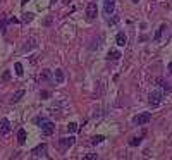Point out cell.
<instances>
[{"mask_svg":"<svg viewBox=\"0 0 172 160\" xmlns=\"http://www.w3.org/2000/svg\"><path fill=\"white\" fill-rule=\"evenodd\" d=\"M115 41H117V45H119V47H126V43H127L126 33H124V31H119V33H117V36H115Z\"/></svg>","mask_w":172,"mask_h":160,"instance_id":"9c48e42d","label":"cell"},{"mask_svg":"<svg viewBox=\"0 0 172 160\" xmlns=\"http://www.w3.org/2000/svg\"><path fill=\"white\" fill-rule=\"evenodd\" d=\"M141 141H143V136H139V138H138V136H134V138L129 139V145H131V146H138V145H141Z\"/></svg>","mask_w":172,"mask_h":160,"instance_id":"2e32d148","label":"cell"},{"mask_svg":"<svg viewBox=\"0 0 172 160\" xmlns=\"http://www.w3.org/2000/svg\"><path fill=\"white\" fill-rule=\"evenodd\" d=\"M67 131H69V133H76V131H78V124H76V122H69L67 124Z\"/></svg>","mask_w":172,"mask_h":160,"instance_id":"d6986e66","label":"cell"},{"mask_svg":"<svg viewBox=\"0 0 172 160\" xmlns=\"http://www.w3.org/2000/svg\"><path fill=\"white\" fill-rule=\"evenodd\" d=\"M97 14H98L97 4H95V2H90V4H88V7H86V17L90 19V21H93V19L97 17Z\"/></svg>","mask_w":172,"mask_h":160,"instance_id":"277c9868","label":"cell"},{"mask_svg":"<svg viewBox=\"0 0 172 160\" xmlns=\"http://www.w3.org/2000/svg\"><path fill=\"white\" fill-rule=\"evenodd\" d=\"M28 2H29V0H23V2H21V4H23V5H26Z\"/></svg>","mask_w":172,"mask_h":160,"instance_id":"4316f807","label":"cell"},{"mask_svg":"<svg viewBox=\"0 0 172 160\" xmlns=\"http://www.w3.org/2000/svg\"><path fill=\"white\" fill-rule=\"evenodd\" d=\"M9 131H11V122H9V119H2L0 121V134H9Z\"/></svg>","mask_w":172,"mask_h":160,"instance_id":"ba28073f","label":"cell"},{"mask_svg":"<svg viewBox=\"0 0 172 160\" xmlns=\"http://www.w3.org/2000/svg\"><path fill=\"white\" fill-rule=\"evenodd\" d=\"M29 21H33V14L28 12V14H24V22H29Z\"/></svg>","mask_w":172,"mask_h":160,"instance_id":"7402d4cb","label":"cell"},{"mask_svg":"<svg viewBox=\"0 0 172 160\" xmlns=\"http://www.w3.org/2000/svg\"><path fill=\"white\" fill-rule=\"evenodd\" d=\"M17 141H19V145H24V143H26V131L24 129L17 131Z\"/></svg>","mask_w":172,"mask_h":160,"instance_id":"5bb4252c","label":"cell"},{"mask_svg":"<svg viewBox=\"0 0 172 160\" xmlns=\"http://www.w3.org/2000/svg\"><path fill=\"white\" fill-rule=\"evenodd\" d=\"M55 2H57V0H52V4H55Z\"/></svg>","mask_w":172,"mask_h":160,"instance_id":"83f0119b","label":"cell"},{"mask_svg":"<svg viewBox=\"0 0 172 160\" xmlns=\"http://www.w3.org/2000/svg\"><path fill=\"white\" fill-rule=\"evenodd\" d=\"M98 155L97 153H88V155H84V160H97Z\"/></svg>","mask_w":172,"mask_h":160,"instance_id":"44dd1931","label":"cell"},{"mask_svg":"<svg viewBox=\"0 0 172 160\" xmlns=\"http://www.w3.org/2000/svg\"><path fill=\"white\" fill-rule=\"evenodd\" d=\"M162 88H164V89H170V86H169L167 83H164V85H162Z\"/></svg>","mask_w":172,"mask_h":160,"instance_id":"d4e9b609","label":"cell"},{"mask_svg":"<svg viewBox=\"0 0 172 160\" xmlns=\"http://www.w3.org/2000/svg\"><path fill=\"white\" fill-rule=\"evenodd\" d=\"M40 97H41V98H48V97H50V93H48V91H41Z\"/></svg>","mask_w":172,"mask_h":160,"instance_id":"cb8c5ba5","label":"cell"},{"mask_svg":"<svg viewBox=\"0 0 172 160\" xmlns=\"http://www.w3.org/2000/svg\"><path fill=\"white\" fill-rule=\"evenodd\" d=\"M40 81H41V83H48V81H52V71H48V69L41 71V74H40Z\"/></svg>","mask_w":172,"mask_h":160,"instance_id":"30bf717a","label":"cell"},{"mask_svg":"<svg viewBox=\"0 0 172 160\" xmlns=\"http://www.w3.org/2000/svg\"><path fill=\"white\" fill-rule=\"evenodd\" d=\"M162 98H164V95H162V91H152V93L148 95V102L150 105H153V107H157V105L162 103Z\"/></svg>","mask_w":172,"mask_h":160,"instance_id":"3957f363","label":"cell"},{"mask_svg":"<svg viewBox=\"0 0 172 160\" xmlns=\"http://www.w3.org/2000/svg\"><path fill=\"white\" fill-rule=\"evenodd\" d=\"M167 69H169V72H172V62L169 64V67H167Z\"/></svg>","mask_w":172,"mask_h":160,"instance_id":"484cf974","label":"cell"},{"mask_svg":"<svg viewBox=\"0 0 172 160\" xmlns=\"http://www.w3.org/2000/svg\"><path fill=\"white\" fill-rule=\"evenodd\" d=\"M74 141H76L74 136H69V138H60L59 139V145L62 146V148H69V146L74 145Z\"/></svg>","mask_w":172,"mask_h":160,"instance_id":"52a82bcc","label":"cell"},{"mask_svg":"<svg viewBox=\"0 0 172 160\" xmlns=\"http://www.w3.org/2000/svg\"><path fill=\"white\" fill-rule=\"evenodd\" d=\"M14 69H16V74H17V76H23L24 74V69H23V64H21V62H16L14 64Z\"/></svg>","mask_w":172,"mask_h":160,"instance_id":"e0dca14e","label":"cell"},{"mask_svg":"<svg viewBox=\"0 0 172 160\" xmlns=\"http://www.w3.org/2000/svg\"><path fill=\"white\" fill-rule=\"evenodd\" d=\"M41 134L43 136H50V134H53V131H55V126H53L52 121H47V119H41Z\"/></svg>","mask_w":172,"mask_h":160,"instance_id":"7a4b0ae2","label":"cell"},{"mask_svg":"<svg viewBox=\"0 0 172 160\" xmlns=\"http://www.w3.org/2000/svg\"><path fill=\"white\" fill-rule=\"evenodd\" d=\"M167 30V26H165V24H160V26H158V30H157V33H155V36H153V41H160V38H162V33H164V31Z\"/></svg>","mask_w":172,"mask_h":160,"instance_id":"7c38bea8","label":"cell"},{"mask_svg":"<svg viewBox=\"0 0 172 160\" xmlns=\"http://www.w3.org/2000/svg\"><path fill=\"white\" fill-rule=\"evenodd\" d=\"M24 97V89H19V91H16L14 95H12V98H11V102L12 103H16V102H19L21 98Z\"/></svg>","mask_w":172,"mask_h":160,"instance_id":"9a60e30c","label":"cell"},{"mask_svg":"<svg viewBox=\"0 0 172 160\" xmlns=\"http://www.w3.org/2000/svg\"><path fill=\"white\" fill-rule=\"evenodd\" d=\"M9 78H11V72H9V71H5V72H4V76H2V79H4V81H7Z\"/></svg>","mask_w":172,"mask_h":160,"instance_id":"603a6c76","label":"cell"},{"mask_svg":"<svg viewBox=\"0 0 172 160\" xmlns=\"http://www.w3.org/2000/svg\"><path fill=\"white\" fill-rule=\"evenodd\" d=\"M103 136H102V134H98V136H93V139H91V143H93V145H98V143H102L103 141Z\"/></svg>","mask_w":172,"mask_h":160,"instance_id":"ffe728a7","label":"cell"},{"mask_svg":"<svg viewBox=\"0 0 172 160\" xmlns=\"http://www.w3.org/2000/svg\"><path fill=\"white\" fill-rule=\"evenodd\" d=\"M53 79H55V83L62 85V83H64V79H66V76H64L62 69H55V72H53Z\"/></svg>","mask_w":172,"mask_h":160,"instance_id":"8fae6325","label":"cell"},{"mask_svg":"<svg viewBox=\"0 0 172 160\" xmlns=\"http://www.w3.org/2000/svg\"><path fill=\"white\" fill-rule=\"evenodd\" d=\"M34 47H36V43H34V40H28V41H26V45H24V47H23V50H24V52H28V50L34 48Z\"/></svg>","mask_w":172,"mask_h":160,"instance_id":"ac0fdd59","label":"cell"},{"mask_svg":"<svg viewBox=\"0 0 172 160\" xmlns=\"http://www.w3.org/2000/svg\"><path fill=\"white\" fill-rule=\"evenodd\" d=\"M152 121V114L150 112H143V114H138V116L133 117V124L134 126H145Z\"/></svg>","mask_w":172,"mask_h":160,"instance_id":"6da1fadb","label":"cell"},{"mask_svg":"<svg viewBox=\"0 0 172 160\" xmlns=\"http://www.w3.org/2000/svg\"><path fill=\"white\" fill-rule=\"evenodd\" d=\"M31 153H33V157H45V155H47V143H41V145H38L36 148L31 150Z\"/></svg>","mask_w":172,"mask_h":160,"instance_id":"5b68a950","label":"cell"},{"mask_svg":"<svg viewBox=\"0 0 172 160\" xmlns=\"http://www.w3.org/2000/svg\"><path fill=\"white\" fill-rule=\"evenodd\" d=\"M103 9L105 14H112L115 11V0H103Z\"/></svg>","mask_w":172,"mask_h":160,"instance_id":"8992f818","label":"cell"},{"mask_svg":"<svg viewBox=\"0 0 172 160\" xmlns=\"http://www.w3.org/2000/svg\"><path fill=\"white\" fill-rule=\"evenodd\" d=\"M120 57H122V55H120L119 50H110V52L107 53V59H109V60H119Z\"/></svg>","mask_w":172,"mask_h":160,"instance_id":"4fadbf2b","label":"cell"},{"mask_svg":"<svg viewBox=\"0 0 172 160\" xmlns=\"http://www.w3.org/2000/svg\"><path fill=\"white\" fill-rule=\"evenodd\" d=\"M133 2H139V0H133Z\"/></svg>","mask_w":172,"mask_h":160,"instance_id":"f1b7e54d","label":"cell"}]
</instances>
